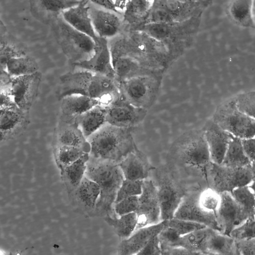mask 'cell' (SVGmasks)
<instances>
[{"label":"cell","instance_id":"obj_1","mask_svg":"<svg viewBox=\"0 0 255 255\" xmlns=\"http://www.w3.org/2000/svg\"><path fill=\"white\" fill-rule=\"evenodd\" d=\"M212 162L202 130L193 129L172 143L165 165L188 192L208 187V173Z\"/></svg>","mask_w":255,"mask_h":255},{"label":"cell","instance_id":"obj_2","mask_svg":"<svg viewBox=\"0 0 255 255\" xmlns=\"http://www.w3.org/2000/svg\"><path fill=\"white\" fill-rule=\"evenodd\" d=\"M57 93L60 100L66 96L80 95L98 100L100 105L104 107L120 95L114 79L84 69L62 75Z\"/></svg>","mask_w":255,"mask_h":255},{"label":"cell","instance_id":"obj_3","mask_svg":"<svg viewBox=\"0 0 255 255\" xmlns=\"http://www.w3.org/2000/svg\"><path fill=\"white\" fill-rule=\"evenodd\" d=\"M85 176L95 182L100 189L93 217L116 215L114 207L118 191L124 179L118 163L89 156Z\"/></svg>","mask_w":255,"mask_h":255},{"label":"cell","instance_id":"obj_4","mask_svg":"<svg viewBox=\"0 0 255 255\" xmlns=\"http://www.w3.org/2000/svg\"><path fill=\"white\" fill-rule=\"evenodd\" d=\"M134 128H123L106 123L87 139L89 156L120 163L136 146L132 135Z\"/></svg>","mask_w":255,"mask_h":255},{"label":"cell","instance_id":"obj_5","mask_svg":"<svg viewBox=\"0 0 255 255\" xmlns=\"http://www.w3.org/2000/svg\"><path fill=\"white\" fill-rule=\"evenodd\" d=\"M201 16L169 23H145L134 29L163 43L176 60L191 45Z\"/></svg>","mask_w":255,"mask_h":255},{"label":"cell","instance_id":"obj_6","mask_svg":"<svg viewBox=\"0 0 255 255\" xmlns=\"http://www.w3.org/2000/svg\"><path fill=\"white\" fill-rule=\"evenodd\" d=\"M156 187L161 221L169 220L174 214L187 191L165 165L152 170Z\"/></svg>","mask_w":255,"mask_h":255},{"label":"cell","instance_id":"obj_7","mask_svg":"<svg viewBox=\"0 0 255 255\" xmlns=\"http://www.w3.org/2000/svg\"><path fill=\"white\" fill-rule=\"evenodd\" d=\"M162 77L145 74L123 81L118 84L120 96L132 105L147 110L156 99Z\"/></svg>","mask_w":255,"mask_h":255},{"label":"cell","instance_id":"obj_8","mask_svg":"<svg viewBox=\"0 0 255 255\" xmlns=\"http://www.w3.org/2000/svg\"><path fill=\"white\" fill-rule=\"evenodd\" d=\"M52 24L63 52L74 65L91 57L95 48V42L91 38L73 28L61 16L56 18Z\"/></svg>","mask_w":255,"mask_h":255},{"label":"cell","instance_id":"obj_9","mask_svg":"<svg viewBox=\"0 0 255 255\" xmlns=\"http://www.w3.org/2000/svg\"><path fill=\"white\" fill-rule=\"evenodd\" d=\"M207 178L209 188L219 194L231 193L237 188L254 182L255 163L232 168L212 162Z\"/></svg>","mask_w":255,"mask_h":255},{"label":"cell","instance_id":"obj_10","mask_svg":"<svg viewBox=\"0 0 255 255\" xmlns=\"http://www.w3.org/2000/svg\"><path fill=\"white\" fill-rule=\"evenodd\" d=\"M211 120L223 130L240 139L255 137V119L238 110L234 98L221 104Z\"/></svg>","mask_w":255,"mask_h":255},{"label":"cell","instance_id":"obj_11","mask_svg":"<svg viewBox=\"0 0 255 255\" xmlns=\"http://www.w3.org/2000/svg\"><path fill=\"white\" fill-rule=\"evenodd\" d=\"M135 213L137 219L135 230L161 221L157 189L151 179L143 180Z\"/></svg>","mask_w":255,"mask_h":255},{"label":"cell","instance_id":"obj_12","mask_svg":"<svg viewBox=\"0 0 255 255\" xmlns=\"http://www.w3.org/2000/svg\"><path fill=\"white\" fill-rule=\"evenodd\" d=\"M105 108L107 123L123 128H136L147 113V110L132 105L120 95Z\"/></svg>","mask_w":255,"mask_h":255},{"label":"cell","instance_id":"obj_13","mask_svg":"<svg viewBox=\"0 0 255 255\" xmlns=\"http://www.w3.org/2000/svg\"><path fill=\"white\" fill-rule=\"evenodd\" d=\"M41 78L40 71L30 75L11 78V96L18 108L29 113L37 96Z\"/></svg>","mask_w":255,"mask_h":255},{"label":"cell","instance_id":"obj_14","mask_svg":"<svg viewBox=\"0 0 255 255\" xmlns=\"http://www.w3.org/2000/svg\"><path fill=\"white\" fill-rule=\"evenodd\" d=\"M220 195V203L216 213V221L219 232L229 236L234 228L251 216L237 203L230 193L225 192Z\"/></svg>","mask_w":255,"mask_h":255},{"label":"cell","instance_id":"obj_15","mask_svg":"<svg viewBox=\"0 0 255 255\" xmlns=\"http://www.w3.org/2000/svg\"><path fill=\"white\" fill-rule=\"evenodd\" d=\"M200 191L187 192L178 207L174 218L200 224L219 232L216 216L206 212L199 205L198 198Z\"/></svg>","mask_w":255,"mask_h":255},{"label":"cell","instance_id":"obj_16","mask_svg":"<svg viewBox=\"0 0 255 255\" xmlns=\"http://www.w3.org/2000/svg\"><path fill=\"white\" fill-rule=\"evenodd\" d=\"M99 194L98 185L84 176L78 187L68 196L75 212L85 217H93Z\"/></svg>","mask_w":255,"mask_h":255},{"label":"cell","instance_id":"obj_17","mask_svg":"<svg viewBox=\"0 0 255 255\" xmlns=\"http://www.w3.org/2000/svg\"><path fill=\"white\" fill-rule=\"evenodd\" d=\"M212 2L209 0H153L154 4L167 12L173 22L201 16Z\"/></svg>","mask_w":255,"mask_h":255},{"label":"cell","instance_id":"obj_18","mask_svg":"<svg viewBox=\"0 0 255 255\" xmlns=\"http://www.w3.org/2000/svg\"><path fill=\"white\" fill-rule=\"evenodd\" d=\"M94 42L95 48L91 57L75 66L115 79L112 56L107 39L98 37Z\"/></svg>","mask_w":255,"mask_h":255},{"label":"cell","instance_id":"obj_19","mask_svg":"<svg viewBox=\"0 0 255 255\" xmlns=\"http://www.w3.org/2000/svg\"><path fill=\"white\" fill-rule=\"evenodd\" d=\"M202 130L212 162L221 164L229 143L234 136L221 128L211 119L206 122Z\"/></svg>","mask_w":255,"mask_h":255},{"label":"cell","instance_id":"obj_20","mask_svg":"<svg viewBox=\"0 0 255 255\" xmlns=\"http://www.w3.org/2000/svg\"><path fill=\"white\" fill-rule=\"evenodd\" d=\"M90 16L97 36L106 39L116 36L122 24V21L118 14L102 8H98L90 1Z\"/></svg>","mask_w":255,"mask_h":255},{"label":"cell","instance_id":"obj_21","mask_svg":"<svg viewBox=\"0 0 255 255\" xmlns=\"http://www.w3.org/2000/svg\"><path fill=\"white\" fill-rule=\"evenodd\" d=\"M28 114L16 106L0 110V140L12 139L22 133L28 125Z\"/></svg>","mask_w":255,"mask_h":255},{"label":"cell","instance_id":"obj_22","mask_svg":"<svg viewBox=\"0 0 255 255\" xmlns=\"http://www.w3.org/2000/svg\"><path fill=\"white\" fill-rule=\"evenodd\" d=\"M167 220L135 230L129 237L122 240L118 255H134L142 249L153 238L158 236L165 227Z\"/></svg>","mask_w":255,"mask_h":255},{"label":"cell","instance_id":"obj_23","mask_svg":"<svg viewBox=\"0 0 255 255\" xmlns=\"http://www.w3.org/2000/svg\"><path fill=\"white\" fill-rule=\"evenodd\" d=\"M118 164L124 179L130 180L146 179L155 168L150 163L147 156L138 147L128 154Z\"/></svg>","mask_w":255,"mask_h":255},{"label":"cell","instance_id":"obj_24","mask_svg":"<svg viewBox=\"0 0 255 255\" xmlns=\"http://www.w3.org/2000/svg\"><path fill=\"white\" fill-rule=\"evenodd\" d=\"M89 1L81 0L77 5L69 8L61 14L63 20L77 31L95 41L96 34L89 14Z\"/></svg>","mask_w":255,"mask_h":255},{"label":"cell","instance_id":"obj_25","mask_svg":"<svg viewBox=\"0 0 255 255\" xmlns=\"http://www.w3.org/2000/svg\"><path fill=\"white\" fill-rule=\"evenodd\" d=\"M60 100L59 121L68 124L74 123L78 116L100 105L98 100L80 95L66 96Z\"/></svg>","mask_w":255,"mask_h":255},{"label":"cell","instance_id":"obj_26","mask_svg":"<svg viewBox=\"0 0 255 255\" xmlns=\"http://www.w3.org/2000/svg\"><path fill=\"white\" fill-rule=\"evenodd\" d=\"M81 0H30V10L36 19L52 22L64 11L78 4Z\"/></svg>","mask_w":255,"mask_h":255},{"label":"cell","instance_id":"obj_27","mask_svg":"<svg viewBox=\"0 0 255 255\" xmlns=\"http://www.w3.org/2000/svg\"><path fill=\"white\" fill-rule=\"evenodd\" d=\"M63 145L81 148L88 153L90 150L87 139L76 124L59 121L54 132L53 146Z\"/></svg>","mask_w":255,"mask_h":255},{"label":"cell","instance_id":"obj_28","mask_svg":"<svg viewBox=\"0 0 255 255\" xmlns=\"http://www.w3.org/2000/svg\"><path fill=\"white\" fill-rule=\"evenodd\" d=\"M254 2L251 0L230 1L227 6L228 16L237 25L254 28Z\"/></svg>","mask_w":255,"mask_h":255},{"label":"cell","instance_id":"obj_29","mask_svg":"<svg viewBox=\"0 0 255 255\" xmlns=\"http://www.w3.org/2000/svg\"><path fill=\"white\" fill-rule=\"evenodd\" d=\"M106 118V108L98 105L78 116L74 123L87 139L107 123Z\"/></svg>","mask_w":255,"mask_h":255},{"label":"cell","instance_id":"obj_30","mask_svg":"<svg viewBox=\"0 0 255 255\" xmlns=\"http://www.w3.org/2000/svg\"><path fill=\"white\" fill-rule=\"evenodd\" d=\"M27 46L8 32L0 37V74L5 73V67L11 59L28 54Z\"/></svg>","mask_w":255,"mask_h":255},{"label":"cell","instance_id":"obj_31","mask_svg":"<svg viewBox=\"0 0 255 255\" xmlns=\"http://www.w3.org/2000/svg\"><path fill=\"white\" fill-rule=\"evenodd\" d=\"M89 154L86 153L60 171V177L68 195L74 191L85 176Z\"/></svg>","mask_w":255,"mask_h":255},{"label":"cell","instance_id":"obj_32","mask_svg":"<svg viewBox=\"0 0 255 255\" xmlns=\"http://www.w3.org/2000/svg\"><path fill=\"white\" fill-rule=\"evenodd\" d=\"M213 230L206 227L180 237L171 247H180L192 252L206 254L207 243Z\"/></svg>","mask_w":255,"mask_h":255},{"label":"cell","instance_id":"obj_33","mask_svg":"<svg viewBox=\"0 0 255 255\" xmlns=\"http://www.w3.org/2000/svg\"><path fill=\"white\" fill-rule=\"evenodd\" d=\"M153 0H128L123 13V20L134 26V29L144 24Z\"/></svg>","mask_w":255,"mask_h":255},{"label":"cell","instance_id":"obj_34","mask_svg":"<svg viewBox=\"0 0 255 255\" xmlns=\"http://www.w3.org/2000/svg\"><path fill=\"white\" fill-rule=\"evenodd\" d=\"M39 71L36 59L28 54L10 60L5 67V73L11 78L33 74Z\"/></svg>","mask_w":255,"mask_h":255},{"label":"cell","instance_id":"obj_35","mask_svg":"<svg viewBox=\"0 0 255 255\" xmlns=\"http://www.w3.org/2000/svg\"><path fill=\"white\" fill-rule=\"evenodd\" d=\"M206 251L223 255H235L238 249L236 241L230 236L214 230L208 239Z\"/></svg>","mask_w":255,"mask_h":255},{"label":"cell","instance_id":"obj_36","mask_svg":"<svg viewBox=\"0 0 255 255\" xmlns=\"http://www.w3.org/2000/svg\"><path fill=\"white\" fill-rule=\"evenodd\" d=\"M104 219L122 240L128 238L135 231L137 222L135 212L121 216H109Z\"/></svg>","mask_w":255,"mask_h":255},{"label":"cell","instance_id":"obj_37","mask_svg":"<svg viewBox=\"0 0 255 255\" xmlns=\"http://www.w3.org/2000/svg\"><path fill=\"white\" fill-rule=\"evenodd\" d=\"M251 164L244 153L241 139L233 136L229 143L221 164L232 168H240Z\"/></svg>","mask_w":255,"mask_h":255},{"label":"cell","instance_id":"obj_38","mask_svg":"<svg viewBox=\"0 0 255 255\" xmlns=\"http://www.w3.org/2000/svg\"><path fill=\"white\" fill-rule=\"evenodd\" d=\"M85 153L86 152L83 149L77 147L64 145L53 146L54 160L60 171Z\"/></svg>","mask_w":255,"mask_h":255},{"label":"cell","instance_id":"obj_39","mask_svg":"<svg viewBox=\"0 0 255 255\" xmlns=\"http://www.w3.org/2000/svg\"><path fill=\"white\" fill-rule=\"evenodd\" d=\"M254 182L240 187L230 193L234 200L250 216L255 215V198L253 187Z\"/></svg>","mask_w":255,"mask_h":255},{"label":"cell","instance_id":"obj_40","mask_svg":"<svg viewBox=\"0 0 255 255\" xmlns=\"http://www.w3.org/2000/svg\"><path fill=\"white\" fill-rule=\"evenodd\" d=\"M199 203L203 210L216 215L220 203V195L210 188L201 190L199 195Z\"/></svg>","mask_w":255,"mask_h":255},{"label":"cell","instance_id":"obj_41","mask_svg":"<svg viewBox=\"0 0 255 255\" xmlns=\"http://www.w3.org/2000/svg\"><path fill=\"white\" fill-rule=\"evenodd\" d=\"M235 105L239 111L255 118V93L254 91L241 93L234 97Z\"/></svg>","mask_w":255,"mask_h":255},{"label":"cell","instance_id":"obj_42","mask_svg":"<svg viewBox=\"0 0 255 255\" xmlns=\"http://www.w3.org/2000/svg\"><path fill=\"white\" fill-rule=\"evenodd\" d=\"M166 225L179 237L207 227L200 224L174 218L167 220Z\"/></svg>","mask_w":255,"mask_h":255},{"label":"cell","instance_id":"obj_43","mask_svg":"<svg viewBox=\"0 0 255 255\" xmlns=\"http://www.w3.org/2000/svg\"><path fill=\"white\" fill-rule=\"evenodd\" d=\"M229 236L235 241L255 238V216L249 217L243 223L234 228Z\"/></svg>","mask_w":255,"mask_h":255},{"label":"cell","instance_id":"obj_44","mask_svg":"<svg viewBox=\"0 0 255 255\" xmlns=\"http://www.w3.org/2000/svg\"><path fill=\"white\" fill-rule=\"evenodd\" d=\"M142 182L143 180L124 179L118 191L115 203L127 197L139 196L142 191Z\"/></svg>","mask_w":255,"mask_h":255},{"label":"cell","instance_id":"obj_45","mask_svg":"<svg viewBox=\"0 0 255 255\" xmlns=\"http://www.w3.org/2000/svg\"><path fill=\"white\" fill-rule=\"evenodd\" d=\"M11 79L6 73L0 74V110L15 106L11 94Z\"/></svg>","mask_w":255,"mask_h":255},{"label":"cell","instance_id":"obj_46","mask_svg":"<svg viewBox=\"0 0 255 255\" xmlns=\"http://www.w3.org/2000/svg\"><path fill=\"white\" fill-rule=\"evenodd\" d=\"M138 204V196L126 198L114 205V210L117 216L135 212Z\"/></svg>","mask_w":255,"mask_h":255},{"label":"cell","instance_id":"obj_47","mask_svg":"<svg viewBox=\"0 0 255 255\" xmlns=\"http://www.w3.org/2000/svg\"><path fill=\"white\" fill-rule=\"evenodd\" d=\"M92 3L96 6L115 12L117 14H123L125 10L127 0H91Z\"/></svg>","mask_w":255,"mask_h":255},{"label":"cell","instance_id":"obj_48","mask_svg":"<svg viewBox=\"0 0 255 255\" xmlns=\"http://www.w3.org/2000/svg\"><path fill=\"white\" fill-rule=\"evenodd\" d=\"M134 255H161V249L157 236L153 238Z\"/></svg>","mask_w":255,"mask_h":255},{"label":"cell","instance_id":"obj_49","mask_svg":"<svg viewBox=\"0 0 255 255\" xmlns=\"http://www.w3.org/2000/svg\"><path fill=\"white\" fill-rule=\"evenodd\" d=\"M240 255H255V238L236 241Z\"/></svg>","mask_w":255,"mask_h":255},{"label":"cell","instance_id":"obj_50","mask_svg":"<svg viewBox=\"0 0 255 255\" xmlns=\"http://www.w3.org/2000/svg\"><path fill=\"white\" fill-rule=\"evenodd\" d=\"M241 143L245 154L252 163H255V137L241 139Z\"/></svg>","mask_w":255,"mask_h":255},{"label":"cell","instance_id":"obj_51","mask_svg":"<svg viewBox=\"0 0 255 255\" xmlns=\"http://www.w3.org/2000/svg\"><path fill=\"white\" fill-rule=\"evenodd\" d=\"M161 255H204L201 253H194L180 247H161Z\"/></svg>","mask_w":255,"mask_h":255},{"label":"cell","instance_id":"obj_52","mask_svg":"<svg viewBox=\"0 0 255 255\" xmlns=\"http://www.w3.org/2000/svg\"><path fill=\"white\" fill-rule=\"evenodd\" d=\"M7 30L3 22L0 18V37L7 33Z\"/></svg>","mask_w":255,"mask_h":255},{"label":"cell","instance_id":"obj_53","mask_svg":"<svg viewBox=\"0 0 255 255\" xmlns=\"http://www.w3.org/2000/svg\"><path fill=\"white\" fill-rule=\"evenodd\" d=\"M238 252V251H237ZM205 255H221V254H216V253H210V252H208V253H207L206 254H205Z\"/></svg>","mask_w":255,"mask_h":255},{"label":"cell","instance_id":"obj_54","mask_svg":"<svg viewBox=\"0 0 255 255\" xmlns=\"http://www.w3.org/2000/svg\"><path fill=\"white\" fill-rule=\"evenodd\" d=\"M236 255H240V254H239V252H238H238H237V253H236Z\"/></svg>","mask_w":255,"mask_h":255},{"label":"cell","instance_id":"obj_55","mask_svg":"<svg viewBox=\"0 0 255 255\" xmlns=\"http://www.w3.org/2000/svg\"><path fill=\"white\" fill-rule=\"evenodd\" d=\"M204 255H205V254Z\"/></svg>","mask_w":255,"mask_h":255}]
</instances>
